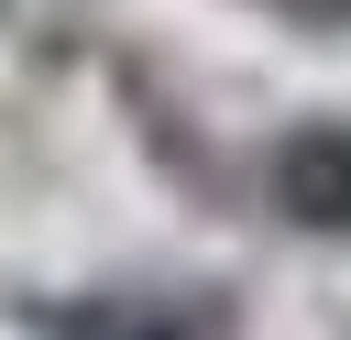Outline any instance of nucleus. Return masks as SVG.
I'll return each mask as SVG.
<instances>
[{
    "label": "nucleus",
    "instance_id": "nucleus-1",
    "mask_svg": "<svg viewBox=\"0 0 351 340\" xmlns=\"http://www.w3.org/2000/svg\"><path fill=\"white\" fill-rule=\"evenodd\" d=\"M22 340H252L241 296L208 274H99V285H22Z\"/></svg>",
    "mask_w": 351,
    "mask_h": 340
},
{
    "label": "nucleus",
    "instance_id": "nucleus-2",
    "mask_svg": "<svg viewBox=\"0 0 351 340\" xmlns=\"http://www.w3.org/2000/svg\"><path fill=\"white\" fill-rule=\"evenodd\" d=\"M263 186H274V219H285V230L351 241V121H340V110L285 121L274 154H263Z\"/></svg>",
    "mask_w": 351,
    "mask_h": 340
},
{
    "label": "nucleus",
    "instance_id": "nucleus-3",
    "mask_svg": "<svg viewBox=\"0 0 351 340\" xmlns=\"http://www.w3.org/2000/svg\"><path fill=\"white\" fill-rule=\"evenodd\" d=\"M274 11H296V22H351V0H274Z\"/></svg>",
    "mask_w": 351,
    "mask_h": 340
}]
</instances>
